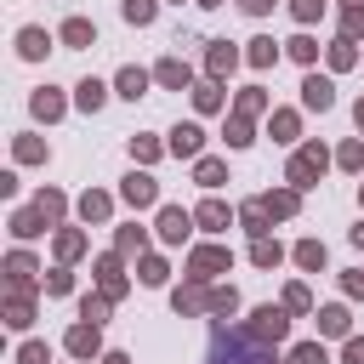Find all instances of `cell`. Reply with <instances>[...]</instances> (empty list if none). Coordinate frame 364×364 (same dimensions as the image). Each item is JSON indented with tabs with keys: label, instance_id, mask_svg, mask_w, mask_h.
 Masks as SVG:
<instances>
[{
	"label": "cell",
	"instance_id": "cell-22",
	"mask_svg": "<svg viewBox=\"0 0 364 364\" xmlns=\"http://www.w3.org/2000/svg\"><path fill=\"white\" fill-rule=\"evenodd\" d=\"M148 80H154V74H148V68H136V63H131V68H119V80H114V85H119V97H131V102H136V97H142V91H148Z\"/></svg>",
	"mask_w": 364,
	"mask_h": 364
},
{
	"label": "cell",
	"instance_id": "cell-12",
	"mask_svg": "<svg viewBox=\"0 0 364 364\" xmlns=\"http://www.w3.org/2000/svg\"><path fill=\"white\" fill-rule=\"evenodd\" d=\"M57 40L74 46V51H85V46H97V28H91V17H68V23L57 28Z\"/></svg>",
	"mask_w": 364,
	"mask_h": 364
},
{
	"label": "cell",
	"instance_id": "cell-31",
	"mask_svg": "<svg viewBox=\"0 0 364 364\" xmlns=\"http://www.w3.org/2000/svg\"><path fill=\"white\" fill-rule=\"evenodd\" d=\"M284 51H290L301 68H313V57H318V40H313V34H296V40H284Z\"/></svg>",
	"mask_w": 364,
	"mask_h": 364
},
{
	"label": "cell",
	"instance_id": "cell-55",
	"mask_svg": "<svg viewBox=\"0 0 364 364\" xmlns=\"http://www.w3.org/2000/svg\"><path fill=\"white\" fill-rule=\"evenodd\" d=\"M239 11H250V17H262V11H273V0H239Z\"/></svg>",
	"mask_w": 364,
	"mask_h": 364
},
{
	"label": "cell",
	"instance_id": "cell-8",
	"mask_svg": "<svg viewBox=\"0 0 364 364\" xmlns=\"http://www.w3.org/2000/svg\"><path fill=\"white\" fill-rule=\"evenodd\" d=\"M97 284H102V296H125V256L119 250H108V256H97Z\"/></svg>",
	"mask_w": 364,
	"mask_h": 364
},
{
	"label": "cell",
	"instance_id": "cell-52",
	"mask_svg": "<svg viewBox=\"0 0 364 364\" xmlns=\"http://www.w3.org/2000/svg\"><path fill=\"white\" fill-rule=\"evenodd\" d=\"M290 11H296V23H313L324 11V0H290Z\"/></svg>",
	"mask_w": 364,
	"mask_h": 364
},
{
	"label": "cell",
	"instance_id": "cell-41",
	"mask_svg": "<svg viewBox=\"0 0 364 364\" xmlns=\"http://www.w3.org/2000/svg\"><path fill=\"white\" fill-rule=\"evenodd\" d=\"M336 165L341 171H364V142H341L336 148Z\"/></svg>",
	"mask_w": 364,
	"mask_h": 364
},
{
	"label": "cell",
	"instance_id": "cell-35",
	"mask_svg": "<svg viewBox=\"0 0 364 364\" xmlns=\"http://www.w3.org/2000/svg\"><path fill=\"white\" fill-rule=\"evenodd\" d=\"M296 267L318 273V267H324V245H318V239H301V245H296Z\"/></svg>",
	"mask_w": 364,
	"mask_h": 364
},
{
	"label": "cell",
	"instance_id": "cell-46",
	"mask_svg": "<svg viewBox=\"0 0 364 364\" xmlns=\"http://www.w3.org/2000/svg\"><path fill=\"white\" fill-rule=\"evenodd\" d=\"M233 307H239V290L222 284V290H210V307H205V313H233Z\"/></svg>",
	"mask_w": 364,
	"mask_h": 364
},
{
	"label": "cell",
	"instance_id": "cell-29",
	"mask_svg": "<svg viewBox=\"0 0 364 364\" xmlns=\"http://www.w3.org/2000/svg\"><path fill=\"white\" fill-rule=\"evenodd\" d=\"M318 330H324V336H347V330H353L347 307H318Z\"/></svg>",
	"mask_w": 364,
	"mask_h": 364
},
{
	"label": "cell",
	"instance_id": "cell-60",
	"mask_svg": "<svg viewBox=\"0 0 364 364\" xmlns=\"http://www.w3.org/2000/svg\"><path fill=\"white\" fill-rule=\"evenodd\" d=\"M341 6H364V0H341Z\"/></svg>",
	"mask_w": 364,
	"mask_h": 364
},
{
	"label": "cell",
	"instance_id": "cell-10",
	"mask_svg": "<svg viewBox=\"0 0 364 364\" xmlns=\"http://www.w3.org/2000/svg\"><path fill=\"white\" fill-rule=\"evenodd\" d=\"M165 148H171L176 159H199V154H205V131L188 119V125H176V131H171V142H165Z\"/></svg>",
	"mask_w": 364,
	"mask_h": 364
},
{
	"label": "cell",
	"instance_id": "cell-30",
	"mask_svg": "<svg viewBox=\"0 0 364 364\" xmlns=\"http://www.w3.org/2000/svg\"><path fill=\"white\" fill-rule=\"evenodd\" d=\"M245 63H250V68H273V63H279V46H273V40H250Z\"/></svg>",
	"mask_w": 364,
	"mask_h": 364
},
{
	"label": "cell",
	"instance_id": "cell-25",
	"mask_svg": "<svg viewBox=\"0 0 364 364\" xmlns=\"http://www.w3.org/2000/svg\"><path fill=\"white\" fill-rule=\"evenodd\" d=\"M28 108H34V119H63V97H57V91H51V85H40V91H34V102H28Z\"/></svg>",
	"mask_w": 364,
	"mask_h": 364
},
{
	"label": "cell",
	"instance_id": "cell-40",
	"mask_svg": "<svg viewBox=\"0 0 364 364\" xmlns=\"http://www.w3.org/2000/svg\"><path fill=\"white\" fill-rule=\"evenodd\" d=\"M119 11H125V23H136V28H142V23H154V11H159V0H125Z\"/></svg>",
	"mask_w": 364,
	"mask_h": 364
},
{
	"label": "cell",
	"instance_id": "cell-48",
	"mask_svg": "<svg viewBox=\"0 0 364 364\" xmlns=\"http://www.w3.org/2000/svg\"><path fill=\"white\" fill-rule=\"evenodd\" d=\"M341 34H347V40L364 34V6H347V11H341Z\"/></svg>",
	"mask_w": 364,
	"mask_h": 364
},
{
	"label": "cell",
	"instance_id": "cell-59",
	"mask_svg": "<svg viewBox=\"0 0 364 364\" xmlns=\"http://www.w3.org/2000/svg\"><path fill=\"white\" fill-rule=\"evenodd\" d=\"M199 6H222V0H199Z\"/></svg>",
	"mask_w": 364,
	"mask_h": 364
},
{
	"label": "cell",
	"instance_id": "cell-13",
	"mask_svg": "<svg viewBox=\"0 0 364 364\" xmlns=\"http://www.w3.org/2000/svg\"><path fill=\"white\" fill-rule=\"evenodd\" d=\"M34 273H40V267H34V256H23V250H11V256H6V284H11V290H28V284H34Z\"/></svg>",
	"mask_w": 364,
	"mask_h": 364
},
{
	"label": "cell",
	"instance_id": "cell-14",
	"mask_svg": "<svg viewBox=\"0 0 364 364\" xmlns=\"http://www.w3.org/2000/svg\"><path fill=\"white\" fill-rule=\"evenodd\" d=\"M171 307H176V313H205V307H210L205 279H188V290H176V296H171Z\"/></svg>",
	"mask_w": 364,
	"mask_h": 364
},
{
	"label": "cell",
	"instance_id": "cell-36",
	"mask_svg": "<svg viewBox=\"0 0 364 364\" xmlns=\"http://www.w3.org/2000/svg\"><path fill=\"white\" fill-rule=\"evenodd\" d=\"M284 364H330V353H324V341H301V347H290Z\"/></svg>",
	"mask_w": 364,
	"mask_h": 364
},
{
	"label": "cell",
	"instance_id": "cell-62",
	"mask_svg": "<svg viewBox=\"0 0 364 364\" xmlns=\"http://www.w3.org/2000/svg\"><path fill=\"white\" fill-rule=\"evenodd\" d=\"M358 199H364V193H358Z\"/></svg>",
	"mask_w": 364,
	"mask_h": 364
},
{
	"label": "cell",
	"instance_id": "cell-7",
	"mask_svg": "<svg viewBox=\"0 0 364 364\" xmlns=\"http://www.w3.org/2000/svg\"><path fill=\"white\" fill-rule=\"evenodd\" d=\"M154 228H159L165 245H182L188 228H199V222H193V210H182V205H159V222H154Z\"/></svg>",
	"mask_w": 364,
	"mask_h": 364
},
{
	"label": "cell",
	"instance_id": "cell-17",
	"mask_svg": "<svg viewBox=\"0 0 364 364\" xmlns=\"http://www.w3.org/2000/svg\"><path fill=\"white\" fill-rule=\"evenodd\" d=\"M17 51H23L28 63H40V57L51 51V34H46V28H17Z\"/></svg>",
	"mask_w": 364,
	"mask_h": 364
},
{
	"label": "cell",
	"instance_id": "cell-3",
	"mask_svg": "<svg viewBox=\"0 0 364 364\" xmlns=\"http://www.w3.org/2000/svg\"><path fill=\"white\" fill-rule=\"evenodd\" d=\"M245 330H250L256 341H267V347H273V341H284V336H290V307H284V301H279V307L267 301V307H256V313H250V324H245Z\"/></svg>",
	"mask_w": 364,
	"mask_h": 364
},
{
	"label": "cell",
	"instance_id": "cell-44",
	"mask_svg": "<svg viewBox=\"0 0 364 364\" xmlns=\"http://www.w3.org/2000/svg\"><path fill=\"white\" fill-rule=\"evenodd\" d=\"M34 210H40L46 222H57V216H63V193H57V188H46V193L34 199Z\"/></svg>",
	"mask_w": 364,
	"mask_h": 364
},
{
	"label": "cell",
	"instance_id": "cell-4",
	"mask_svg": "<svg viewBox=\"0 0 364 364\" xmlns=\"http://www.w3.org/2000/svg\"><path fill=\"white\" fill-rule=\"evenodd\" d=\"M228 245H199V250H188V279H216V273H228Z\"/></svg>",
	"mask_w": 364,
	"mask_h": 364
},
{
	"label": "cell",
	"instance_id": "cell-42",
	"mask_svg": "<svg viewBox=\"0 0 364 364\" xmlns=\"http://www.w3.org/2000/svg\"><path fill=\"white\" fill-rule=\"evenodd\" d=\"M142 245H148V239H142V228H136V222L114 233V250H119V256H131V250H142Z\"/></svg>",
	"mask_w": 364,
	"mask_h": 364
},
{
	"label": "cell",
	"instance_id": "cell-16",
	"mask_svg": "<svg viewBox=\"0 0 364 364\" xmlns=\"http://www.w3.org/2000/svg\"><path fill=\"white\" fill-rule=\"evenodd\" d=\"M193 222H199V228H205V233H222V228H228V222H233V210H228V205H222V199H205V205H199V210H193Z\"/></svg>",
	"mask_w": 364,
	"mask_h": 364
},
{
	"label": "cell",
	"instance_id": "cell-53",
	"mask_svg": "<svg viewBox=\"0 0 364 364\" xmlns=\"http://www.w3.org/2000/svg\"><path fill=\"white\" fill-rule=\"evenodd\" d=\"M341 364H364V336H347V347H341Z\"/></svg>",
	"mask_w": 364,
	"mask_h": 364
},
{
	"label": "cell",
	"instance_id": "cell-6",
	"mask_svg": "<svg viewBox=\"0 0 364 364\" xmlns=\"http://www.w3.org/2000/svg\"><path fill=\"white\" fill-rule=\"evenodd\" d=\"M119 199H125L131 210H148V205H159V182H154L148 171H131V176L119 182Z\"/></svg>",
	"mask_w": 364,
	"mask_h": 364
},
{
	"label": "cell",
	"instance_id": "cell-39",
	"mask_svg": "<svg viewBox=\"0 0 364 364\" xmlns=\"http://www.w3.org/2000/svg\"><path fill=\"white\" fill-rule=\"evenodd\" d=\"M108 307H114V296H102V290H97V296H85V301H80V318L102 324V318H108Z\"/></svg>",
	"mask_w": 364,
	"mask_h": 364
},
{
	"label": "cell",
	"instance_id": "cell-34",
	"mask_svg": "<svg viewBox=\"0 0 364 364\" xmlns=\"http://www.w3.org/2000/svg\"><path fill=\"white\" fill-rule=\"evenodd\" d=\"M250 262H256V267H279V262H284L279 239H256V245H250Z\"/></svg>",
	"mask_w": 364,
	"mask_h": 364
},
{
	"label": "cell",
	"instance_id": "cell-20",
	"mask_svg": "<svg viewBox=\"0 0 364 364\" xmlns=\"http://www.w3.org/2000/svg\"><path fill=\"white\" fill-rule=\"evenodd\" d=\"M239 222H245V233H250V239H267V222H273V216H267V205H262V199H250V205H239Z\"/></svg>",
	"mask_w": 364,
	"mask_h": 364
},
{
	"label": "cell",
	"instance_id": "cell-23",
	"mask_svg": "<svg viewBox=\"0 0 364 364\" xmlns=\"http://www.w3.org/2000/svg\"><path fill=\"white\" fill-rule=\"evenodd\" d=\"M74 102H80L85 114H97V108L108 102V85H102V80H80V85H74Z\"/></svg>",
	"mask_w": 364,
	"mask_h": 364
},
{
	"label": "cell",
	"instance_id": "cell-47",
	"mask_svg": "<svg viewBox=\"0 0 364 364\" xmlns=\"http://www.w3.org/2000/svg\"><path fill=\"white\" fill-rule=\"evenodd\" d=\"M17 364H51L46 341H23V347H17Z\"/></svg>",
	"mask_w": 364,
	"mask_h": 364
},
{
	"label": "cell",
	"instance_id": "cell-2",
	"mask_svg": "<svg viewBox=\"0 0 364 364\" xmlns=\"http://www.w3.org/2000/svg\"><path fill=\"white\" fill-rule=\"evenodd\" d=\"M324 165H330V154H324L318 142H307V148H296V154H290V171H284V182L307 193V188H318V176H324Z\"/></svg>",
	"mask_w": 364,
	"mask_h": 364
},
{
	"label": "cell",
	"instance_id": "cell-18",
	"mask_svg": "<svg viewBox=\"0 0 364 364\" xmlns=\"http://www.w3.org/2000/svg\"><path fill=\"white\" fill-rule=\"evenodd\" d=\"M193 182H199V188H222V182H228V165L210 159V154H199V159H193Z\"/></svg>",
	"mask_w": 364,
	"mask_h": 364
},
{
	"label": "cell",
	"instance_id": "cell-5",
	"mask_svg": "<svg viewBox=\"0 0 364 364\" xmlns=\"http://www.w3.org/2000/svg\"><path fill=\"white\" fill-rule=\"evenodd\" d=\"M97 330H102V324L80 318V324H74V330L63 336V347H68V353H74L80 364H91V358H102V336H97Z\"/></svg>",
	"mask_w": 364,
	"mask_h": 364
},
{
	"label": "cell",
	"instance_id": "cell-21",
	"mask_svg": "<svg viewBox=\"0 0 364 364\" xmlns=\"http://www.w3.org/2000/svg\"><path fill=\"white\" fill-rule=\"evenodd\" d=\"M6 324H11V330H28V324H34V301H28V290H11V301H6Z\"/></svg>",
	"mask_w": 364,
	"mask_h": 364
},
{
	"label": "cell",
	"instance_id": "cell-28",
	"mask_svg": "<svg viewBox=\"0 0 364 364\" xmlns=\"http://www.w3.org/2000/svg\"><path fill=\"white\" fill-rule=\"evenodd\" d=\"M108 210H114V199H108V193H97V188L80 199V216H85V222H108Z\"/></svg>",
	"mask_w": 364,
	"mask_h": 364
},
{
	"label": "cell",
	"instance_id": "cell-49",
	"mask_svg": "<svg viewBox=\"0 0 364 364\" xmlns=\"http://www.w3.org/2000/svg\"><path fill=\"white\" fill-rule=\"evenodd\" d=\"M131 154H136L142 165H154V159H159V142H154V136H131Z\"/></svg>",
	"mask_w": 364,
	"mask_h": 364
},
{
	"label": "cell",
	"instance_id": "cell-32",
	"mask_svg": "<svg viewBox=\"0 0 364 364\" xmlns=\"http://www.w3.org/2000/svg\"><path fill=\"white\" fill-rule=\"evenodd\" d=\"M262 108H267V91H262V85H250V91H239V97H233V114H250V119H256Z\"/></svg>",
	"mask_w": 364,
	"mask_h": 364
},
{
	"label": "cell",
	"instance_id": "cell-19",
	"mask_svg": "<svg viewBox=\"0 0 364 364\" xmlns=\"http://www.w3.org/2000/svg\"><path fill=\"white\" fill-rule=\"evenodd\" d=\"M262 205H267V216H296L301 188H273V193H262Z\"/></svg>",
	"mask_w": 364,
	"mask_h": 364
},
{
	"label": "cell",
	"instance_id": "cell-38",
	"mask_svg": "<svg viewBox=\"0 0 364 364\" xmlns=\"http://www.w3.org/2000/svg\"><path fill=\"white\" fill-rule=\"evenodd\" d=\"M80 250H85V233H74V228H63V233H57V262H74Z\"/></svg>",
	"mask_w": 364,
	"mask_h": 364
},
{
	"label": "cell",
	"instance_id": "cell-37",
	"mask_svg": "<svg viewBox=\"0 0 364 364\" xmlns=\"http://www.w3.org/2000/svg\"><path fill=\"white\" fill-rule=\"evenodd\" d=\"M353 63H358V40H347V34H341V40L330 46V68H353Z\"/></svg>",
	"mask_w": 364,
	"mask_h": 364
},
{
	"label": "cell",
	"instance_id": "cell-57",
	"mask_svg": "<svg viewBox=\"0 0 364 364\" xmlns=\"http://www.w3.org/2000/svg\"><path fill=\"white\" fill-rule=\"evenodd\" d=\"M347 239H353V245H358V250H364V222H358V228H353V233H347Z\"/></svg>",
	"mask_w": 364,
	"mask_h": 364
},
{
	"label": "cell",
	"instance_id": "cell-58",
	"mask_svg": "<svg viewBox=\"0 0 364 364\" xmlns=\"http://www.w3.org/2000/svg\"><path fill=\"white\" fill-rule=\"evenodd\" d=\"M358 131H364V102H358Z\"/></svg>",
	"mask_w": 364,
	"mask_h": 364
},
{
	"label": "cell",
	"instance_id": "cell-54",
	"mask_svg": "<svg viewBox=\"0 0 364 364\" xmlns=\"http://www.w3.org/2000/svg\"><path fill=\"white\" fill-rule=\"evenodd\" d=\"M341 284H347V296H358V301H364V273H347Z\"/></svg>",
	"mask_w": 364,
	"mask_h": 364
},
{
	"label": "cell",
	"instance_id": "cell-24",
	"mask_svg": "<svg viewBox=\"0 0 364 364\" xmlns=\"http://www.w3.org/2000/svg\"><path fill=\"white\" fill-rule=\"evenodd\" d=\"M228 97H222V80H205V85H193V108L199 114H216Z\"/></svg>",
	"mask_w": 364,
	"mask_h": 364
},
{
	"label": "cell",
	"instance_id": "cell-33",
	"mask_svg": "<svg viewBox=\"0 0 364 364\" xmlns=\"http://www.w3.org/2000/svg\"><path fill=\"white\" fill-rule=\"evenodd\" d=\"M250 142H256L250 114H233V119H228V148H250Z\"/></svg>",
	"mask_w": 364,
	"mask_h": 364
},
{
	"label": "cell",
	"instance_id": "cell-15",
	"mask_svg": "<svg viewBox=\"0 0 364 364\" xmlns=\"http://www.w3.org/2000/svg\"><path fill=\"white\" fill-rule=\"evenodd\" d=\"M233 63H239V51H233L228 40H210V51H205V74H210V80H222Z\"/></svg>",
	"mask_w": 364,
	"mask_h": 364
},
{
	"label": "cell",
	"instance_id": "cell-51",
	"mask_svg": "<svg viewBox=\"0 0 364 364\" xmlns=\"http://www.w3.org/2000/svg\"><path fill=\"white\" fill-rule=\"evenodd\" d=\"M68 290H74V279H68L63 267H57V273H46V296H68Z\"/></svg>",
	"mask_w": 364,
	"mask_h": 364
},
{
	"label": "cell",
	"instance_id": "cell-45",
	"mask_svg": "<svg viewBox=\"0 0 364 364\" xmlns=\"http://www.w3.org/2000/svg\"><path fill=\"white\" fill-rule=\"evenodd\" d=\"M284 307H290V313H313V296H307V284H284Z\"/></svg>",
	"mask_w": 364,
	"mask_h": 364
},
{
	"label": "cell",
	"instance_id": "cell-9",
	"mask_svg": "<svg viewBox=\"0 0 364 364\" xmlns=\"http://www.w3.org/2000/svg\"><path fill=\"white\" fill-rule=\"evenodd\" d=\"M301 108H313V114L336 108V85H330L324 74H307V80H301Z\"/></svg>",
	"mask_w": 364,
	"mask_h": 364
},
{
	"label": "cell",
	"instance_id": "cell-61",
	"mask_svg": "<svg viewBox=\"0 0 364 364\" xmlns=\"http://www.w3.org/2000/svg\"><path fill=\"white\" fill-rule=\"evenodd\" d=\"M171 6H182V0H171Z\"/></svg>",
	"mask_w": 364,
	"mask_h": 364
},
{
	"label": "cell",
	"instance_id": "cell-27",
	"mask_svg": "<svg viewBox=\"0 0 364 364\" xmlns=\"http://www.w3.org/2000/svg\"><path fill=\"white\" fill-rule=\"evenodd\" d=\"M46 228H51V222H46L40 210H17V216H11V233H17V239H40Z\"/></svg>",
	"mask_w": 364,
	"mask_h": 364
},
{
	"label": "cell",
	"instance_id": "cell-43",
	"mask_svg": "<svg viewBox=\"0 0 364 364\" xmlns=\"http://www.w3.org/2000/svg\"><path fill=\"white\" fill-rule=\"evenodd\" d=\"M165 273H171V267H165L159 256H142V262H136V279H142V284H165Z\"/></svg>",
	"mask_w": 364,
	"mask_h": 364
},
{
	"label": "cell",
	"instance_id": "cell-26",
	"mask_svg": "<svg viewBox=\"0 0 364 364\" xmlns=\"http://www.w3.org/2000/svg\"><path fill=\"white\" fill-rule=\"evenodd\" d=\"M296 131H301V119H296L290 108H273V125H267V136H273V142H296Z\"/></svg>",
	"mask_w": 364,
	"mask_h": 364
},
{
	"label": "cell",
	"instance_id": "cell-56",
	"mask_svg": "<svg viewBox=\"0 0 364 364\" xmlns=\"http://www.w3.org/2000/svg\"><path fill=\"white\" fill-rule=\"evenodd\" d=\"M97 364H131V358H125V353H102Z\"/></svg>",
	"mask_w": 364,
	"mask_h": 364
},
{
	"label": "cell",
	"instance_id": "cell-1",
	"mask_svg": "<svg viewBox=\"0 0 364 364\" xmlns=\"http://www.w3.org/2000/svg\"><path fill=\"white\" fill-rule=\"evenodd\" d=\"M210 364H273L267 341H256L239 324H216L210 330Z\"/></svg>",
	"mask_w": 364,
	"mask_h": 364
},
{
	"label": "cell",
	"instance_id": "cell-11",
	"mask_svg": "<svg viewBox=\"0 0 364 364\" xmlns=\"http://www.w3.org/2000/svg\"><path fill=\"white\" fill-rule=\"evenodd\" d=\"M154 80H159L165 91H188V85H193V68H188L182 57H165V63L154 68Z\"/></svg>",
	"mask_w": 364,
	"mask_h": 364
},
{
	"label": "cell",
	"instance_id": "cell-50",
	"mask_svg": "<svg viewBox=\"0 0 364 364\" xmlns=\"http://www.w3.org/2000/svg\"><path fill=\"white\" fill-rule=\"evenodd\" d=\"M17 159L28 165V159H46V142H34V136H17Z\"/></svg>",
	"mask_w": 364,
	"mask_h": 364
}]
</instances>
